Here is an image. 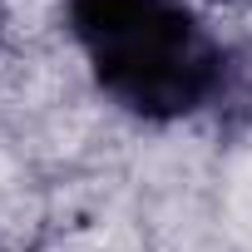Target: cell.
Wrapping results in <instances>:
<instances>
[{"label": "cell", "instance_id": "1", "mask_svg": "<svg viewBox=\"0 0 252 252\" xmlns=\"http://www.w3.org/2000/svg\"><path fill=\"white\" fill-rule=\"evenodd\" d=\"M64 25L99 89L139 119H183L222 89V50L188 0H64Z\"/></svg>", "mask_w": 252, "mask_h": 252}]
</instances>
